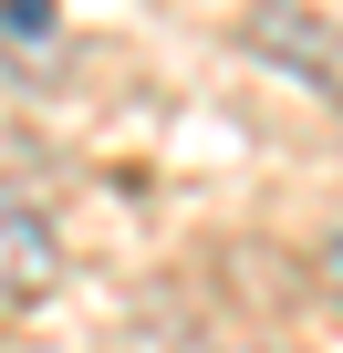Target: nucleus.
<instances>
[{
	"instance_id": "obj_2",
	"label": "nucleus",
	"mask_w": 343,
	"mask_h": 353,
	"mask_svg": "<svg viewBox=\"0 0 343 353\" xmlns=\"http://www.w3.org/2000/svg\"><path fill=\"white\" fill-rule=\"evenodd\" d=\"M52 281H63V239H52V219H42L32 198H11V188H0V312L42 301Z\"/></svg>"
},
{
	"instance_id": "obj_1",
	"label": "nucleus",
	"mask_w": 343,
	"mask_h": 353,
	"mask_svg": "<svg viewBox=\"0 0 343 353\" xmlns=\"http://www.w3.org/2000/svg\"><path fill=\"white\" fill-rule=\"evenodd\" d=\"M250 52L343 94V0H250Z\"/></svg>"
},
{
	"instance_id": "obj_4",
	"label": "nucleus",
	"mask_w": 343,
	"mask_h": 353,
	"mask_svg": "<svg viewBox=\"0 0 343 353\" xmlns=\"http://www.w3.org/2000/svg\"><path fill=\"white\" fill-rule=\"evenodd\" d=\"M322 270H333V291H343V229H333V250H322Z\"/></svg>"
},
{
	"instance_id": "obj_3",
	"label": "nucleus",
	"mask_w": 343,
	"mask_h": 353,
	"mask_svg": "<svg viewBox=\"0 0 343 353\" xmlns=\"http://www.w3.org/2000/svg\"><path fill=\"white\" fill-rule=\"evenodd\" d=\"M0 42L32 52V63H52L63 52V11H52V0H0Z\"/></svg>"
}]
</instances>
